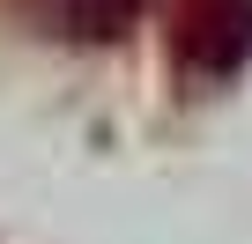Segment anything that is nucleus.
Listing matches in <instances>:
<instances>
[{"instance_id":"nucleus-1","label":"nucleus","mask_w":252,"mask_h":244,"mask_svg":"<svg viewBox=\"0 0 252 244\" xmlns=\"http://www.w3.org/2000/svg\"><path fill=\"white\" fill-rule=\"evenodd\" d=\"M171 52L200 81H230L252 59V0H178L171 8Z\"/></svg>"},{"instance_id":"nucleus-2","label":"nucleus","mask_w":252,"mask_h":244,"mask_svg":"<svg viewBox=\"0 0 252 244\" xmlns=\"http://www.w3.org/2000/svg\"><path fill=\"white\" fill-rule=\"evenodd\" d=\"M141 0H30V15L52 30V37H82V45H104L134 23Z\"/></svg>"}]
</instances>
